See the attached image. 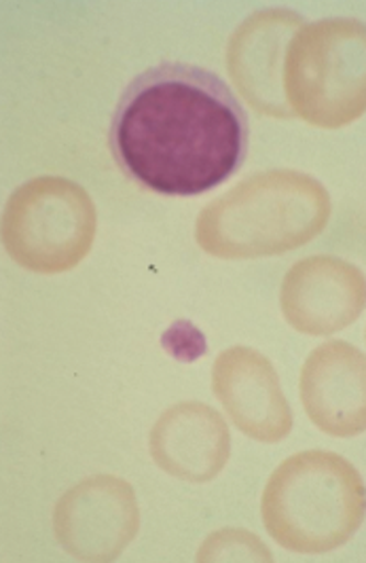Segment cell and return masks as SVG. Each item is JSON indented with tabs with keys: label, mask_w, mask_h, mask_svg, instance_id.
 <instances>
[{
	"label": "cell",
	"mask_w": 366,
	"mask_h": 563,
	"mask_svg": "<svg viewBox=\"0 0 366 563\" xmlns=\"http://www.w3.org/2000/svg\"><path fill=\"white\" fill-rule=\"evenodd\" d=\"M248 114L212 70L164 62L121 91L109 128L119 169L146 191L196 198L246 162Z\"/></svg>",
	"instance_id": "6da1fadb"
},
{
	"label": "cell",
	"mask_w": 366,
	"mask_h": 563,
	"mask_svg": "<svg viewBox=\"0 0 366 563\" xmlns=\"http://www.w3.org/2000/svg\"><path fill=\"white\" fill-rule=\"evenodd\" d=\"M331 219L326 189L303 172L254 174L203 208L196 240L221 258H256L297 251Z\"/></svg>",
	"instance_id": "7a4b0ae2"
},
{
	"label": "cell",
	"mask_w": 366,
	"mask_h": 563,
	"mask_svg": "<svg viewBox=\"0 0 366 563\" xmlns=\"http://www.w3.org/2000/svg\"><path fill=\"white\" fill-rule=\"evenodd\" d=\"M263 523L292 553L322 555L345 544L365 519V485L337 453L303 451L276 468L263 492Z\"/></svg>",
	"instance_id": "3957f363"
},
{
	"label": "cell",
	"mask_w": 366,
	"mask_h": 563,
	"mask_svg": "<svg viewBox=\"0 0 366 563\" xmlns=\"http://www.w3.org/2000/svg\"><path fill=\"white\" fill-rule=\"evenodd\" d=\"M290 113L322 130H339L365 113V24L331 18L295 32L284 57Z\"/></svg>",
	"instance_id": "277c9868"
},
{
	"label": "cell",
	"mask_w": 366,
	"mask_h": 563,
	"mask_svg": "<svg viewBox=\"0 0 366 563\" xmlns=\"http://www.w3.org/2000/svg\"><path fill=\"white\" fill-rule=\"evenodd\" d=\"M96 229V206L81 185L41 176L7 201L2 244L20 267L34 274H62L75 269L89 254Z\"/></svg>",
	"instance_id": "5b68a950"
},
{
	"label": "cell",
	"mask_w": 366,
	"mask_h": 563,
	"mask_svg": "<svg viewBox=\"0 0 366 563\" xmlns=\"http://www.w3.org/2000/svg\"><path fill=\"white\" fill-rule=\"evenodd\" d=\"M141 512L127 481L98 475L66 492L54 512L57 542L81 562H113L136 538Z\"/></svg>",
	"instance_id": "8992f818"
},
{
	"label": "cell",
	"mask_w": 366,
	"mask_h": 563,
	"mask_svg": "<svg viewBox=\"0 0 366 563\" xmlns=\"http://www.w3.org/2000/svg\"><path fill=\"white\" fill-rule=\"evenodd\" d=\"M306 24V18L295 11L267 9L251 15L231 34L226 70L256 113L292 117L284 98V57L290 38Z\"/></svg>",
	"instance_id": "52a82bcc"
},
{
	"label": "cell",
	"mask_w": 366,
	"mask_h": 563,
	"mask_svg": "<svg viewBox=\"0 0 366 563\" xmlns=\"http://www.w3.org/2000/svg\"><path fill=\"white\" fill-rule=\"evenodd\" d=\"M284 318L306 335H333L365 308V276L337 256L299 261L284 278Z\"/></svg>",
	"instance_id": "ba28073f"
},
{
	"label": "cell",
	"mask_w": 366,
	"mask_h": 563,
	"mask_svg": "<svg viewBox=\"0 0 366 563\" xmlns=\"http://www.w3.org/2000/svg\"><path fill=\"white\" fill-rule=\"evenodd\" d=\"M212 390L226 416L260 443H278L292 430V411L269 358L253 347H229L212 366Z\"/></svg>",
	"instance_id": "9c48e42d"
},
{
	"label": "cell",
	"mask_w": 366,
	"mask_h": 563,
	"mask_svg": "<svg viewBox=\"0 0 366 563\" xmlns=\"http://www.w3.org/2000/svg\"><path fill=\"white\" fill-rule=\"evenodd\" d=\"M301 400L322 432L361 434L365 430V354L347 341L315 347L301 368Z\"/></svg>",
	"instance_id": "30bf717a"
},
{
	"label": "cell",
	"mask_w": 366,
	"mask_h": 563,
	"mask_svg": "<svg viewBox=\"0 0 366 563\" xmlns=\"http://www.w3.org/2000/svg\"><path fill=\"white\" fill-rule=\"evenodd\" d=\"M148 448L157 466L171 477L206 483L225 468L231 439L217 409L191 400L174 405L157 420Z\"/></svg>",
	"instance_id": "8fae6325"
},
{
	"label": "cell",
	"mask_w": 366,
	"mask_h": 563,
	"mask_svg": "<svg viewBox=\"0 0 366 563\" xmlns=\"http://www.w3.org/2000/svg\"><path fill=\"white\" fill-rule=\"evenodd\" d=\"M199 562H271V553L254 534L244 530H223L210 536L199 549Z\"/></svg>",
	"instance_id": "7c38bea8"
}]
</instances>
